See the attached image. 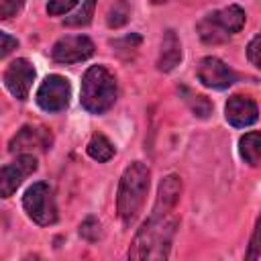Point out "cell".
Listing matches in <instances>:
<instances>
[{
	"label": "cell",
	"instance_id": "obj_1",
	"mask_svg": "<svg viewBox=\"0 0 261 261\" xmlns=\"http://www.w3.org/2000/svg\"><path fill=\"white\" fill-rule=\"evenodd\" d=\"M181 196V179L177 175H167L161 179L157 190V200L151 210V216L143 222L139 232L135 234L128 259L143 261V259H167L171 251V243L177 230V216L175 206Z\"/></svg>",
	"mask_w": 261,
	"mask_h": 261
},
{
	"label": "cell",
	"instance_id": "obj_2",
	"mask_svg": "<svg viewBox=\"0 0 261 261\" xmlns=\"http://www.w3.org/2000/svg\"><path fill=\"white\" fill-rule=\"evenodd\" d=\"M149 179L151 171L143 161H135L122 171L116 192V212L124 226H130L143 210L149 192Z\"/></svg>",
	"mask_w": 261,
	"mask_h": 261
},
{
	"label": "cell",
	"instance_id": "obj_3",
	"mask_svg": "<svg viewBox=\"0 0 261 261\" xmlns=\"http://www.w3.org/2000/svg\"><path fill=\"white\" fill-rule=\"evenodd\" d=\"M116 77L104 65H92L82 77V106L90 114H104L116 102Z\"/></svg>",
	"mask_w": 261,
	"mask_h": 261
},
{
	"label": "cell",
	"instance_id": "obj_4",
	"mask_svg": "<svg viewBox=\"0 0 261 261\" xmlns=\"http://www.w3.org/2000/svg\"><path fill=\"white\" fill-rule=\"evenodd\" d=\"M245 24V10L237 4L214 10L198 22V35L206 45H218L234 37Z\"/></svg>",
	"mask_w": 261,
	"mask_h": 261
},
{
	"label": "cell",
	"instance_id": "obj_5",
	"mask_svg": "<svg viewBox=\"0 0 261 261\" xmlns=\"http://www.w3.org/2000/svg\"><path fill=\"white\" fill-rule=\"evenodd\" d=\"M22 208L29 214V218L41 226H49L57 222V204L53 190L45 181H37L31 188H27L22 196Z\"/></svg>",
	"mask_w": 261,
	"mask_h": 261
},
{
	"label": "cell",
	"instance_id": "obj_6",
	"mask_svg": "<svg viewBox=\"0 0 261 261\" xmlns=\"http://www.w3.org/2000/svg\"><path fill=\"white\" fill-rule=\"evenodd\" d=\"M69 98H71V86L69 82L59 75V73H51L47 75L39 90H37V104L45 110V112H61L67 108L69 104Z\"/></svg>",
	"mask_w": 261,
	"mask_h": 261
},
{
	"label": "cell",
	"instance_id": "obj_7",
	"mask_svg": "<svg viewBox=\"0 0 261 261\" xmlns=\"http://www.w3.org/2000/svg\"><path fill=\"white\" fill-rule=\"evenodd\" d=\"M92 55H94V43L86 35L61 37L51 49V57L57 63H80Z\"/></svg>",
	"mask_w": 261,
	"mask_h": 261
},
{
	"label": "cell",
	"instance_id": "obj_8",
	"mask_svg": "<svg viewBox=\"0 0 261 261\" xmlns=\"http://www.w3.org/2000/svg\"><path fill=\"white\" fill-rule=\"evenodd\" d=\"M35 171H37V159H35L33 153H22L12 163L4 165L2 171H0V194H2V198H10L16 192V188Z\"/></svg>",
	"mask_w": 261,
	"mask_h": 261
},
{
	"label": "cell",
	"instance_id": "obj_9",
	"mask_svg": "<svg viewBox=\"0 0 261 261\" xmlns=\"http://www.w3.org/2000/svg\"><path fill=\"white\" fill-rule=\"evenodd\" d=\"M4 86L6 90L16 98V100H27L29 98V92H31V86L35 82V67L31 65L29 59L20 57V59H14L8 63V67L4 69Z\"/></svg>",
	"mask_w": 261,
	"mask_h": 261
},
{
	"label": "cell",
	"instance_id": "obj_10",
	"mask_svg": "<svg viewBox=\"0 0 261 261\" xmlns=\"http://www.w3.org/2000/svg\"><path fill=\"white\" fill-rule=\"evenodd\" d=\"M53 143L51 133L45 126L24 124L8 143L10 153H33V151H47Z\"/></svg>",
	"mask_w": 261,
	"mask_h": 261
},
{
	"label": "cell",
	"instance_id": "obj_11",
	"mask_svg": "<svg viewBox=\"0 0 261 261\" xmlns=\"http://www.w3.org/2000/svg\"><path fill=\"white\" fill-rule=\"evenodd\" d=\"M198 80L212 90H224L237 82V73L218 57H204L198 65Z\"/></svg>",
	"mask_w": 261,
	"mask_h": 261
},
{
	"label": "cell",
	"instance_id": "obj_12",
	"mask_svg": "<svg viewBox=\"0 0 261 261\" xmlns=\"http://www.w3.org/2000/svg\"><path fill=\"white\" fill-rule=\"evenodd\" d=\"M224 118L228 120V124H232L237 128H245V126H251L257 122L259 108L251 96L234 94L228 98V102L224 106Z\"/></svg>",
	"mask_w": 261,
	"mask_h": 261
},
{
	"label": "cell",
	"instance_id": "obj_13",
	"mask_svg": "<svg viewBox=\"0 0 261 261\" xmlns=\"http://www.w3.org/2000/svg\"><path fill=\"white\" fill-rule=\"evenodd\" d=\"M181 61V43L173 29H167L161 39V51L157 57V69L159 71H173Z\"/></svg>",
	"mask_w": 261,
	"mask_h": 261
},
{
	"label": "cell",
	"instance_id": "obj_14",
	"mask_svg": "<svg viewBox=\"0 0 261 261\" xmlns=\"http://www.w3.org/2000/svg\"><path fill=\"white\" fill-rule=\"evenodd\" d=\"M239 153L247 165L257 167L261 163V133L259 130L245 133L239 141Z\"/></svg>",
	"mask_w": 261,
	"mask_h": 261
},
{
	"label": "cell",
	"instance_id": "obj_15",
	"mask_svg": "<svg viewBox=\"0 0 261 261\" xmlns=\"http://www.w3.org/2000/svg\"><path fill=\"white\" fill-rule=\"evenodd\" d=\"M88 155L98 163H106L114 157V145L108 141V137L96 133L88 143Z\"/></svg>",
	"mask_w": 261,
	"mask_h": 261
},
{
	"label": "cell",
	"instance_id": "obj_16",
	"mask_svg": "<svg viewBox=\"0 0 261 261\" xmlns=\"http://www.w3.org/2000/svg\"><path fill=\"white\" fill-rule=\"evenodd\" d=\"M181 94L186 96L184 100L188 102V106H190V110L194 112V116H198V118H208V116H210L212 104H210V100H208L206 96L194 94V92H190V90H186V88H181Z\"/></svg>",
	"mask_w": 261,
	"mask_h": 261
},
{
	"label": "cell",
	"instance_id": "obj_17",
	"mask_svg": "<svg viewBox=\"0 0 261 261\" xmlns=\"http://www.w3.org/2000/svg\"><path fill=\"white\" fill-rule=\"evenodd\" d=\"M128 16H130L128 0H114V4L108 8L106 22H108L110 29H118V27H122V24L128 22Z\"/></svg>",
	"mask_w": 261,
	"mask_h": 261
},
{
	"label": "cell",
	"instance_id": "obj_18",
	"mask_svg": "<svg viewBox=\"0 0 261 261\" xmlns=\"http://www.w3.org/2000/svg\"><path fill=\"white\" fill-rule=\"evenodd\" d=\"M94 8H96V0H84L82 6H80L71 16H67L63 22H65L67 27H86V24L92 22Z\"/></svg>",
	"mask_w": 261,
	"mask_h": 261
},
{
	"label": "cell",
	"instance_id": "obj_19",
	"mask_svg": "<svg viewBox=\"0 0 261 261\" xmlns=\"http://www.w3.org/2000/svg\"><path fill=\"white\" fill-rule=\"evenodd\" d=\"M80 234L90 241V243H96L100 237H102V228H100V222L94 218V216H88L82 224H80Z\"/></svg>",
	"mask_w": 261,
	"mask_h": 261
},
{
	"label": "cell",
	"instance_id": "obj_20",
	"mask_svg": "<svg viewBox=\"0 0 261 261\" xmlns=\"http://www.w3.org/2000/svg\"><path fill=\"white\" fill-rule=\"evenodd\" d=\"M245 257L247 259H259L261 257V214L257 216V222H255V228H253V234H251L249 249H247Z\"/></svg>",
	"mask_w": 261,
	"mask_h": 261
},
{
	"label": "cell",
	"instance_id": "obj_21",
	"mask_svg": "<svg viewBox=\"0 0 261 261\" xmlns=\"http://www.w3.org/2000/svg\"><path fill=\"white\" fill-rule=\"evenodd\" d=\"M24 0H0V18L2 20H8L12 16H16L22 8Z\"/></svg>",
	"mask_w": 261,
	"mask_h": 261
},
{
	"label": "cell",
	"instance_id": "obj_22",
	"mask_svg": "<svg viewBox=\"0 0 261 261\" xmlns=\"http://www.w3.org/2000/svg\"><path fill=\"white\" fill-rule=\"evenodd\" d=\"M75 4H77V0H49L47 12H49L51 16H61V14L69 12Z\"/></svg>",
	"mask_w": 261,
	"mask_h": 261
},
{
	"label": "cell",
	"instance_id": "obj_23",
	"mask_svg": "<svg viewBox=\"0 0 261 261\" xmlns=\"http://www.w3.org/2000/svg\"><path fill=\"white\" fill-rule=\"evenodd\" d=\"M247 59L261 69V33L257 37L251 39V43L247 45Z\"/></svg>",
	"mask_w": 261,
	"mask_h": 261
},
{
	"label": "cell",
	"instance_id": "obj_24",
	"mask_svg": "<svg viewBox=\"0 0 261 261\" xmlns=\"http://www.w3.org/2000/svg\"><path fill=\"white\" fill-rule=\"evenodd\" d=\"M16 45H18V41L14 39V37H10L8 33H0V57L4 59L12 49H16Z\"/></svg>",
	"mask_w": 261,
	"mask_h": 261
},
{
	"label": "cell",
	"instance_id": "obj_25",
	"mask_svg": "<svg viewBox=\"0 0 261 261\" xmlns=\"http://www.w3.org/2000/svg\"><path fill=\"white\" fill-rule=\"evenodd\" d=\"M153 4H161V2H167V0H151Z\"/></svg>",
	"mask_w": 261,
	"mask_h": 261
}]
</instances>
